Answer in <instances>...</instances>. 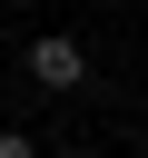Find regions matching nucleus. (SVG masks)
Listing matches in <instances>:
<instances>
[{
	"instance_id": "nucleus-1",
	"label": "nucleus",
	"mask_w": 148,
	"mask_h": 158,
	"mask_svg": "<svg viewBox=\"0 0 148 158\" xmlns=\"http://www.w3.org/2000/svg\"><path fill=\"white\" fill-rule=\"evenodd\" d=\"M30 79L39 89H89V49L69 30H49V40H30Z\"/></svg>"
},
{
	"instance_id": "nucleus-2",
	"label": "nucleus",
	"mask_w": 148,
	"mask_h": 158,
	"mask_svg": "<svg viewBox=\"0 0 148 158\" xmlns=\"http://www.w3.org/2000/svg\"><path fill=\"white\" fill-rule=\"evenodd\" d=\"M0 158H39V148H30V138H20V128H0Z\"/></svg>"
}]
</instances>
